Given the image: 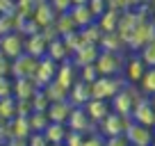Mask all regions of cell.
Wrapping results in <instances>:
<instances>
[{
	"instance_id": "obj_15",
	"label": "cell",
	"mask_w": 155,
	"mask_h": 146,
	"mask_svg": "<svg viewBox=\"0 0 155 146\" xmlns=\"http://www.w3.org/2000/svg\"><path fill=\"white\" fill-rule=\"evenodd\" d=\"M68 91H71V101L80 103V105H84V101H89V98H91V89H89V82L71 85V87H68Z\"/></svg>"
},
{
	"instance_id": "obj_31",
	"label": "cell",
	"mask_w": 155,
	"mask_h": 146,
	"mask_svg": "<svg viewBox=\"0 0 155 146\" xmlns=\"http://www.w3.org/2000/svg\"><path fill=\"white\" fill-rule=\"evenodd\" d=\"M150 105H153V110H155V94H153V101H150Z\"/></svg>"
},
{
	"instance_id": "obj_18",
	"label": "cell",
	"mask_w": 155,
	"mask_h": 146,
	"mask_svg": "<svg viewBox=\"0 0 155 146\" xmlns=\"http://www.w3.org/2000/svg\"><path fill=\"white\" fill-rule=\"evenodd\" d=\"M144 71H146V64H144V59H139V57H135L130 64H128V78H130L132 82H139V78L144 75Z\"/></svg>"
},
{
	"instance_id": "obj_4",
	"label": "cell",
	"mask_w": 155,
	"mask_h": 146,
	"mask_svg": "<svg viewBox=\"0 0 155 146\" xmlns=\"http://www.w3.org/2000/svg\"><path fill=\"white\" fill-rule=\"evenodd\" d=\"M98 75H114L119 68H121V57L116 55V50H103L101 55H98Z\"/></svg>"
},
{
	"instance_id": "obj_1",
	"label": "cell",
	"mask_w": 155,
	"mask_h": 146,
	"mask_svg": "<svg viewBox=\"0 0 155 146\" xmlns=\"http://www.w3.org/2000/svg\"><path fill=\"white\" fill-rule=\"evenodd\" d=\"M119 80H114L112 75H98L96 80L91 82V98H110V96H114L116 91H119Z\"/></svg>"
},
{
	"instance_id": "obj_11",
	"label": "cell",
	"mask_w": 155,
	"mask_h": 146,
	"mask_svg": "<svg viewBox=\"0 0 155 146\" xmlns=\"http://www.w3.org/2000/svg\"><path fill=\"white\" fill-rule=\"evenodd\" d=\"M68 128L71 130H80V132H87L89 128V117L84 114V107H75V110H71V114H68Z\"/></svg>"
},
{
	"instance_id": "obj_14",
	"label": "cell",
	"mask_w": 155,
	"mask_h": 146,
	"mask_svg": "<svg viewBox=\"0 0 155 146\" xmlns=\"http://www.w3.org/2000/svg\"><path fill=\"white\" fill-rule=\"evenodd\" d=\"M46 114H48V121H66L71 114V107L66 101H53V105L46 110Z\"/></svg>"
},
{
	"instance_id": "obj_5",
	"label": "cell",
	"mask_w": 155,
	"mask_h": 146,
	"mask_svg": "<svg viewBox=\"0 0 155 146\" xmlns=\"http://www.w3.org/2000/svg\"><path fill=\"white\" fill-rule=\"evenodd\" d=\"M132 114H135V121L137 123H144V126H155V110L153 105H150L148 101H137L135 105H132Z\"/></svg>"
},
{
	"instance_id": "obj_24",
	"label": "cell",
	"mask_w": 155,
	"mask_h": 146,
	"mask_svg": "<svg viewBox=\"0 0 155 146\" xmlns=\"http://www.w3.org/2000/svg\"><path fill=\"white\" fill-rule=\"evenodd\" d=\"M80 68H82V80H84V82L91 85L94 80L98 78V71H96V66H94V64H82Z\"/></svg>"
},
{
	"instance_id": "obj_22",
	"label": "cell",
	"mask_w": 155,
	"mask_h": 146,
	"mask_svg": "<svg viewBox=\"0 0 155 146\" xmlns=\"http://www.w3.org/2000/svg\"><path fill=\"white\" fill-rule=\"evenodd\" d=\"M57 23H59V34H62V37L71 34V32H73V28H78V25H75V21L71 18V14H59Z\"/></svg>"
},
{
	"instance_id": "obj_17",
	"label": "cell",
	"mask_w": 155,
	"mask_h": 146,
	"mask_svg": "<svg viewBox=\"0 0 155 146\" xmlns=\"http://www.w3.org/2000/svg\"><path fill=\"white\" fill-rule=\"evenodd\" d=\"M73 75H75V71H73L71 64H66V66H62V68H57V71H55V78H57V82L62 85V87H66V89L73 85Z\"/></svg>"
},
{
	"instance_id": "obj_2",
	"label": "cell",
	"mask_w": 155,
	"mask_h": 146,
	"mask_svg": "<svg viewBox=\"0 0 155 146\" xmlns=\"http://www.w3.org/2000/svg\"><path fill=\"white\" fill-rule=\"evenodd\" d=\"M126 119H128V117H123V114H119V112H114V114L107 112L105 117L101 119V135H103V137L123 135V132H126V128H128Z\"/></svg>"
},
{
	"instance_id": "obj_6",
	"label": "cell",
	"mask_w": 155,
	"mask_h": 146,
	"mask_svg": "<svg viewBox=\"0 0 155 146\" xmlns=\"http://www.w3.org/2000/svg\"><path fill=\"white\" fill-rule=\"evenodd\" d=\"M0 53L7 55V57H18L23 53V41H21L18 34H5L0 41Z\"/></svg>"
},
{
	"instance_id": "obj_28",
	"label": "cell",
	"mask_w": 155,
	"mask_h": 146,
	"mask_svg": "<svg viewBox=\"0 0 155 146\" xmlns=\"http://www.w3.org/2000/svg\"><path fill=\"white\" fill-rule=\"evenodd\" d=\"M68 5H71V0H53V9H57V12H64Z\"/></svg>"
},
{
	"instance_id": "obj_23",
	"label": "cell",
	"mask_w": 155,
	"mask_h": 146,
	"mask_svg": "<svg viewBox=\"0 0 155 146\" xmlns=\"http://www.w3.org/2000/svg\"><path fill=\"white\" fill-rule=\"evenodd\" d=\"M141 59H144V64H146V66H155V39H150L148 44L144 46Z\"/></svg>"
},
{
	"instance_id": "obj_3",
	"label": "cell",
	"mask_w": 155,
	"mask_h": 146,
	"mask_svg": "<svg viewBox=\"0 0 155 146\" xmlns=\"http://www.w3.org/2000/svg\"><path fill=\"white\" fill-rule=\"evenodd\" d=\"M126 139H128V144H135V146H148V144H153V135H150V128L148 126H144V123H128V128H126Z\"/></svg>"
},
{
	"instance_id": "obj_20",
	"label": "cell",
	"mask_w": 155,
	"mask_h": 146,
	"mask_svg": "<svg viewBox=\"0 0 155 146\" xmlns=\"http://www.w3.org/2000/svg\"><path fill=\"white\" fill-rule=\"evenodd\" d=\"M139 82H141V89H144L146 94H155V66H150L148 71H144Z\"/></svg>"
},
{
	"instance_id": "obj_10",
	"label": "cell",
	"mask_w": 155,
	"mask_h": 146,
	"mask_svg": "<svg viewBox=\"0 0 155 146\" xmlns=\"http://www.w3.org/2000/svg\"><path fill=\"white\" fill-rule=\"evenodd\" d=\"M73 55H75V64L82 66V64H91L94 59L98 57V50L94 48L89 41H84V44H80L75 50H73Z\"/></svg>"
},
{
	"instance_id": "obj_13",
	"label": "cell",
	"mask_w": 155,
	"mask_h": 146,
	"mask_svg": "<svg viewBox=\"0 0 155 146\" xmlns=\"http://www.w3.org/2000/svg\"><path fill=\"white\" fill-rule=\"evenodd\" d=\"M55 71H57V68H55V59H44V62L41 64H37V68H34V75H37V80L41 85H48L50 80L55 78Z\"/></svg>"
},
{
	"instance_id": "obj_19",
	"label": "cell",
	"mask_w": 155,
	"mask_h": 146,
	"mask_svg": "<svg viewBox=\"0 0 155 146\" xmlns=\"http://www.w3.org/2000/svg\"><path fill=\"white\" fill-rule=\"evenodd\" d=\"M28 121H30V130H44V128L48 126V114H46L44 110H37Z\"/></svg>"
},
{
	"instance_id": "obj_29",
	"label": "cell",
	"mask_w": 155,
	"mask_h": 146,
	"mask_svg": "<svg viewBox=\"0 0 155 146\" xmlns=\"http://www.w3.org/2000/svg\"><path fill=\"white\" fill-rule=\"evenodd\" d=\"M0 75H7V55L0 53Z\"/></svg>"
},
{
	"instance_id": "obj_30",
	"label": "cell",
	"mask_w": 155,
	"mask_h": 146,
	"mask_svg": "<svg viewBox=\"0 0 155 146\" xmlns=\"http://www.w3.org/2000/svg\"><path fill=\"white\" fill-rule=\"evenodd\" d=\"M73 5H84V2H89V0H71Z\"/></svg>"
},
{
	"instance_id": "obj_21",
	"label": "cell",
	"mask_w": 155,
	"mask_h": 146,
	"mask_svg": "<svg viewBox=\"0 0 155 146\" xmlns=\"http://www.w3.org/2000/svg\"><path fill=\"white\" fill-rule=\"evenodd\" d=\"M30 37H32V39L28 41V53L32 55V57H37V55H41V53H44L41 48H46V41L41 39V37H39L37 32H34V34H30Z\"/></svg>"
},
{
	"instance_id": "obj_32",
	"label": "cell",
	"mask_w": 155,
	"mask_h": 146,
	"mask_svg": "<svg viewBox=\"0 0 155 146\" xmlns=\"http://www.w3.org/2000/svg\"><path fill=\"white\" fill-rule=\"evenodd\" d=\"M153 144H155V141H153Z\"/></svg>"
},
{
	"instance_id": "obj_12",
	"label": "cell",
	"mask_w": 155,
	"mask_h": 146,
	"mask_svg": "<svg viewBox=\"0 0 155 146\" xmlns=\"http://www.w3.org/2000/svg\"><path fill=\"white\" fill-rule=\"evenodd\" d=\"M71 18L75 21V25H80V28H84V25L94 23V18H96V14L91 12V7L84 2V5H75L71 12Z\"/></svg>"
},
{
	"instance_id": "obj_16",
	"label": "cell",
	"mask_w": 155,
	"mask_h": 146,
	"mask_svg": "<svg viewBox=\"0 0 155 146\" xmlns=\"http://www.w3.org/2000/svg\"><path fill=\"white\" fill-rule=\"evenodd\" d=\"M68 55V48H66V41L64 39H55V41H50L48 44V57L50 59H64Z\"/></svg>"
},
{
	"instance_id": "obj_26",
	"label": "cell",
	"mask_w": 155,
	"mask_h": 146,
	"mask_svg": "<svg viewBox=\"0 0 155 146\" xmlns=\"http://www.w3.org/2000/svg\"><path fill=\"white\" fill-rule=\"evenodd\" d=\"M98 144H105V137L101 132L96 135H84V146H98Z\"/></svg>"
},
{
	"instance_id": "obj_8",
	"label": "cell",
	"mask_w": 155,
	"mask_h": 146,
	"mask_svg": "<svg viewBox=\"0 0 155 146\" xmlns=\"http://www.w3.org/2000/svg\"><path fill=\"white\" fill-rule=\"evenodd\" d=\"M84 112H87L89 119L94 121H101L107 112H110V107L105 105V98H91V101L84 103Z\"/></svg>"
},
{
	"instance_id": "obj_9",
	"label": "cell",
	"mask_w": 155,
	"mask_h": 146,
	"mask_svg": "<svg viewBox=\"0 0 155 146\" xmlns=\"http://www.w3.org/2000/svg\"><path fill=\"white\" fill-rule=\"evenodd\" d=\"M132 105H135V101H132V96H130L128 89H121V91L114 94V112L128 117V114L132 112Z\"/></svg>"
},
{
	"instance_id": "obj_27",
	"label": "cell",
	"mask_w": 155,
	"mask_h": 146,
	"mask_svg": "<svg viewBox=\"0 0 155 146\" xmlns=\"http://www.w3.org/2000/svg\"><path fill=\"white\" fill-rule=\"evenodd\" d=\"M9 91H12L9 78H7V75H0V98H2V96H9Z\"/></svg>"
},
{
	"instance_id": "obj_25",
	"label": "cell",
	"mask_w": 155,
	"mask_h": 146,
	"mask_svg": "<svg viewBox=\"0 0 155 146\" xmlns=\"http://www.w3.org/2000/svg\"><path fill=\"white\" fill-rule=\"evenodd\" d=\"M116 18H119V14H116L114 9H110V12L105 14V18H101V28H103V30H107V32H112V28H114Z\"/></svg>"
},
{
	"instance_id": "obj_7",
	"label": "cell",
	"mask_w": 155,
	"mask_h": 146,
	"mask_svg": "<svg viewBox=\"0 0 155 146\" xmlns=\"http://www.w3.org/2000/svg\"><path fill=\"white\" fill-rule=\"evenodd\" d=\"M44 135L48 144H64L66 139V128H64L62 121H50L48 126L44 128Z\"/></svg>"
}]
</instances>
